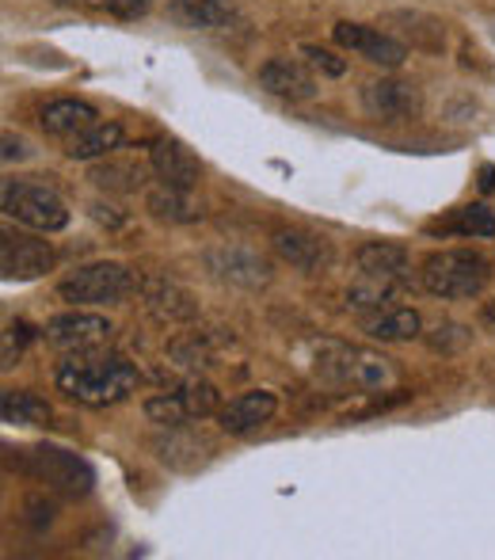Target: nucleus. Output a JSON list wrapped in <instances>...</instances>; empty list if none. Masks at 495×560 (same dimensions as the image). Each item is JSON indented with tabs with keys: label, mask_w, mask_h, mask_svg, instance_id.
Here are the masks:
<instances>
[{
	"label": "nucleus",
	"mask_w": 495,
	"mask_h": 560,
	"mask_svg": "<svg viewBox=\"0 0 495 560\" xmlns=\"http://www.w3.org/2000/svg\"><path fill=\"white\" fill-rule=\"evenodd\" d=\"M54 385H58V393H66L69 400H76V405L107 408L130 397L141 385V374L122 354L92 351V354H69L58 366V374H54Z\"/></svg>",
	"instance_id": "obj_1"
},
{
	"label": "nucleus",
	"mask_w": 495,
	"mask_h": 560,
	"mask_svg": "<svg viewBox=\"0 0 495 560\" xmlns=\"http://www.w3.org/2000/svg\"><path fill=\"white\" fill-rule=\"evenodd\" d=\"M313 374L325 385L355 393H389L400 385V366L389 354L358 343H335V339L313 343Z\"/></svg>",
	"instance_id": "obj_2"
},
{
	"label": "nucleus",
	"mask_w": 495,
	"mask_h": 560,
	"mask_svg": "<svg viewBox=\"0 0 495 560\" xmlns=\"http://www.w3.org/2000/svg\"><path fill=\"white\" fill-rule=\"evenodd\" d=\"M492 279V264L473 248H443L423 259L420 282L431 298L443 302H465V298L484 294Z\"/></svg>",
	"instance_id": "obj_3"
},
{
	"label": "nucleus",
	"mask_w": 495,
	"mask_h": 560,
	"mask_svg": "<svg viewBox=\"0 0 495 560\" xmlns=\"http://www.w3.org/2000/svg\"><path fill=\"white\" fill-rule=\"evenodd\" d=\"M138 275L126 264L115 259H99V264H84L69 271L58 282V298L69 305H119L138 290Z\"/></svg>",
	"instance_id": "obj_4"
},
{
	"label": "nucleus",
	"mask_w": 495,
	"mask_h": 560,
	"mask_svg": "<svg viewBox=\"0 0 495 560\" xmlns=\"http://www.w3.org/2000/svg\"><path fill=\"white\" fill-rule=\"evenodd\" d=\"M23 472L66 500H84L96 488V469L81 454L61 446H31L23 450Z\"/></svg>",
	"instance_id": "obj_5"
},
{
	"label": "nucleus",
	"mask_w": 495,
	"mask_h": 560,
	"mask_svg": "<svg viewBox=\"0 0 495 560\" xmlns=\"http://www.w3.org/2000/svg\"><path fill=\"white\" fill-rule=\"evenodd\" d=\"M0 207H4V218L20 222L23 229H35V233H61L69 225L66 199L54 187L31 184V179H4Z\"/></svg>",
	"instance_id": "obj_6"
},
{
	"label": "nucleus",
	"mask_w": 495,
	"mask_h": 560,
	"mask_svg": "<svg viewBox=\"0 0 495 560\" xmlns=\"http://www.w3.org/2000/svg\"><path fill=\"white\" fill-rule=\"evenodd\" d=\"M115 336V325L107 317L92 310H81L73 305L69 313H58V317L46 320L43 339L54 347V351H66V354H92V351H104Z\"/></svg>",
	"instance_id": "obj_7"
},
{
	"label": "nucleus",
	"mask_w": 495,
	"mask_h": 560,
	"mask_svg": "<svg viewBox=\"0 0 495 560\" xmlns=\"http://www.w3.org/2000/svg\"><path fill=\"white\" fill-rule=\"evenodd\" d=\"M332 38L340 50L355 54V58L370 61L377 69H400L408 61V46L400 43L392 31L370 27V23H355V20H340L332 27Z\"/></svg>",
	"instance_id": "obj_8"
},
{
	"label": "nucleus",
	"mask_w": 495,
	"mask_h": 560,
	"mask_svg": "<svg viewBox=\"0 0 495 560\" xmlns=\"http://www.w3.org/2000/svg\"><path fill=\"white\" fill-rule=\"evenodd\" d=\"M202 264L217 282H229L237 290H259L274 279L267 256H259L248 244H214V248L202 252Z\"/></svg>",
	"instance_id": "obj_9"
},
{
	"label": "nucleus",
	"mask_w": 495,
	"mask_h": 560,
	"mask_svg": "<svg viewBox=\"0 0 495 560\" xmlns=\"http://www.w3.org/2000/svg\"><path fill=\"white\" fill-rule=\"evenodd\" d=\"M271 252L290 264L294 271L302 275H320L332 267L335 259V248L325 233L317 229H305V225H274L271 229Z\"/></svg>",
	"instance_id": "obj_10"
},
{
	"label": "nucleus",
	"mask_w": 495,
	"mask_h": 560,
	"mask_svg": "<svg viewBox=\"0 0 495 560\" xmlns=\"http://www.w3.org/2000/svg\"><path fill=\"white\" fill-rule=\"evenodd\" d=\"M138 290L145 313L153 320H161V325H191V320H199V298L184 282L168 279V275H145L138 282Z\"/></svg>",
	"instance_id": "obj_11"
},
{
	"label": "nucleus",
	"mask_w": 495,
	"mask_h": 560,
	"mask_svg": "<svg viewBox=\"0 0 495 560\" xmlns=\"http://www.w3.org/2000/svg\"><path fill=\"white\" fill-rule=\"evenodd\" d=\"M363 112L374 122H408L423 112V92L400 77H377L363 84Z\"/></svg>",
	"instance_id": "obj_12"
},
{
	"label": "nucleus",
	"mask_w": 495,
	"mask_h": 560,
	"mask_svg": "<svg viewBox=\"0 0 495 560\" xmlns=\"http://www.w3.org/2000/svg\"><path fill=\"white\" fill-rule=\"evenodd\" d=\"M35 233V229H31ZM31 233H12L8 229L0 236V271L8 282H31L43 279L54 267V248L46 236H31Z\"/></svg>",
	"instance_id": "obj_13"
},
{
	"label": "nucleus",
	"mask_w": 495,
	"mask_h": 560,
	"mask_svg": "<svg viewBox=\"0 0 495 560\" xmlns=\"http://www.w3.org/2000/svg\"><path fill=\"white\" fill-rule=\"evenodd\" d=\"M149 168L161 184L168 187H184V191H195L202 184V161L172 133H161V138L149 141Z\"/></svg>",
	"instance_id": "obj_14"
},
{
	"label": "nucleus",
	"mask_w": 495,
	"mask_h": 560,
	"mask_svg": "<svg viewBox=\"0 0 495 560\" xmlns=\"http://www.w3.org/2000/svg\"><path fill=\"white\" fill-rule=\"evenodd\" d=\"M256 81L267 96L286 100V104H309V100H317V77L294 58H267L256 69Z\"/></svg>",
	"instance_id": "obj_15"
},
{
	"label": "nucleus",
	"mask_w": 495,
	"mask_h": 560,
	"mask_svg": "<svg viewBox=\"0 0 495 560\" xmlns=\"http://www.w3.org/2000/svg\"><path fill=\"white\" fill-rule=\"evenodd\" d=\"M274 412H279V397L271 389H248L217 408V428L225 435H251L256 428L271 423Z\"/></svg>",
	"instance_id": "obj_16"
},
{
	"label": "nucleus",
	"mask_w": 495,
	"mask_h": 560,
	"mask_svg": "<svg viewBox=\"0 0 495 560\" xmlns=\"http://www.w3.org/2000/svg\"><path fill=\"white\" fill-rule=\"evenodd\" d=\"M168 20L184 31H225L237 20V0H168Z\"/></svg>",
	"instance_id": "obj_17"
},
{
	"label": "nucleus",
	"mask_w": 495,
	"mask_h": 560,
	"mask_svg": "<svg viewBox=\"0 0 495 560\" xmlns=\"http://www.w3.org/2000/svg\"><path fill=\"white\" fill-rule=\"evenodd\" d=\"M153 454L156 462H164L168 469H179V472H191L207 462L210 446L202 435L195 431H184V428H164L161 435L153 439Z\"/></svg>",
	"instance_id": "obj_18"
},
{
	"label": "nucleus",
	"mask_w": 495,
	"mask_h": 560,
	"mask_svg": "<svg viewBox=\"0 0 495 560\" xmlns=\"http://www.w3.org/2000/svg\"><path fill=\"white\" fill-rule=\"evenodd\" d=\"M385 27H397L412 43V50H427V54L446 50V23L438 15L397 8V12H385Z\"/></svg>",
	"instance_id": "obj_19"
},
{
	"label": "nucleus",
	"mask_w": 495,
	"mask_h": 560,
	"mask_svg": "<svg viewBox=\"0 0 495 560\" xmlns=\"http://www.w3.org/2000/svg\"><path fill=\"white\" fill-rule=\"evenodd\" d=\"M355 264H358V271L370 275V279H389V282L408 279V271H412V256H408V248L397 241H366L363 248L355 252Z\"/></svg>",
	"instance_id": "obj_20"
},
{
	"label": "nucleus",
	"mask_w": 495,
	"mask_h": 560,
	"mask_svg": "<svg viewBox=\"0 0 495 560\" xmlns=\"http://www.w3.org/2000/svg\"><path fill=\"white\" fill-rule=\"evenodd\" d=\"M38 122L50 138H73V133L89 130L92 122H99V112L89 104V100H76V96H61L50 100V104L38 112Z\"/></svg>",
	"instance_id": "obj_21"
},
{
	"label": "nucleus",
	"mask_w": 495,
	"mask_h": 560,
	"mask_svg": "<svg viewBox=\"0 0 495 560\" xmlns=\"http://www.w3.org/2000/svg\"><path fill=\"white\" fill-rule=\"evenodd\" d=\"M145 210L156 218V222H168V225H195V222H202V202H195V195L184 191V187H168V184L149 187Z\"/></svg>",
	"instance_id": "obj_22"
},
{
	"label": "nucleus",
	"mask_w": 495,
	"mask_h": 560,
	"mask_svg": "<svg viewBox=\"0 0 495 560\" xmlns=\"http://www.w3.org/2000/svg\"><path fill=\"white\" fill-rule=\"evenodd\" d=\"M126 133L119 122H92L89 130L73 133L66 141V156L69 161H81V164H92V161H104L111 156L115 149H122Z\"/></svg>",
	"instance_id": "obj_23"
},
{
	"label": "nucleus",
	"mask_w": 495,
	"mask_h": 560,
	"mask_svg": "<svg viewBox=\"0 0 495 560\" xmlns=\"http://www.w3.org/2000/svg\"><path fill=\"white\" fill-rule=\"evenodd\" d=\"M153 168H145V164L138 161H111V156H104L99 164H92L89 179L99 187V191H115V195H133L145 187V176Z\"/></svg>",
	"instance_id": "obj_24"
},
{
	"label": "nucleus",
	"mask_w": 495,
	"mask_h": 560,
	"mask_svg": "<svg viewBox=\"0 0 495 560\" xmlns=\"http://www.w3.org/2000/svg\"><path fill=\"white\" fill-rule=\"evenodd\" d=\"M0 416H4V423H15V428H43V423H50L54 408L31 389H4Z\"/></svg>",
	"instance_id": "obj_25"
},
{
	"label": "nucleus",
	"mask_w": 495,
	"mask_h": 560,
	"mask_svg": "<svg viewBox=\"0 0 495 560\" xmlns=\"http://www.w3.org/2000/svg\"><path fill=\"white\" fill-rule=\"evenodd\" d=\"M366 336L381 343H404L423 336V317L415 310H385L381 317L366 320Z\"/></svg>",
	"instance_id": "obj_26"
},
{
	"label": "nucleus",
	"mask_w": 495,
	"mask_h": 560,
	"mask_svg": "<svg viewBox=\"0 0 495 560\" xmlns=\"http://www.w3.org/2000/svg\"><path fill=\"white\" fill-rule=\"evenodd\" d=\"M168 359H172V366L187 370V374H202V370L214 366V336H207V332L176 336L168 343Z\"/></svg>",
	"instance_id": "obj_27"
},
{
	"label": "nucleus",
	"mask_w": 495,
	"mask_h": 560,
	"mask_svg": "<svg viewBox=\"0 0 495 560\" xmlns=\"http://www.w3.org/2000/svg\"><path fill=\"white\" fill-rule=\"evenodd\" d=\"M176 393L187 408V420H207V416H217V408H222V393H217L210 382H202L199 374L187 377Z\"/></svg>",
	"instance_id": "obj_28"
},
{
	"label": "nucleus",
	"mask_w": 495,
	"mask_h": 560,
	"mask_svg": "<svg viewBox=\"0 0 495 560\" xmlns=\"http://www.w3.org/2000/svg\"><path fill=\"white\" fill-rule=\"evenodd\" d=\"M392 298H397V282L370 279V275H363V282H355V287L347 290V305L355 313H377V310H385Z\"/></svg>",
	"instance_id": "obj_29"
},
{
	"label": "nucleus",
	"mask_w": 495,
	"mask_h": 560,
	"mask_svg": "<svg viewBox=\"0 0 495 560\" xmlns=\"http://www.w3.org/2000/svg\"><path fill=\"white\" fill-rule=\"evenodd\" d=\"M141 412H145V420L156 423V428H184L187 423V408H184V400H179L176 389L149 397L145 405H141Z\"/></svg>",
	"instance_id": "obj_30"
},
{
	"label": "nucleus",
	"mask_w": 495,
	"mask_h": 560,
	"mask_svg": "<svg viewBox=\"0 0 495 560\" xmlns=\"http://www.w3.org/2000/svg\"><path fill=\"white\" fill-rule=\"evenodd\" d=\"M469 343H473V332L465 325H458V320H443V325H435L427 332V347L438 354H461Z\"/></svg>",
	"instance_id": "obj_31"
},
{
	"label": "nucleus",
	"mask_w": 495,
	"mask_h": 560,
	"mask_svg": "<svg viewBox=\"0 0 495 560\" xmlns=\"http://www.w3.org/2000/svg\"><path fill=\"white\" fill-rule=\"evenodd\" d=\"M453 229L465 236H481V241H492L495 236V214L484 202H473V207H461L458 210V222H453Z\"/></svg>",
	"instance_id": "obj_32"
},
{
	"label": "nucleus",
	"mask_w": 495,
	"mask_h": 560,
	"mask_svg": "<svg viewBox=\"0 0 495 560\" xmlns=\"http://www.w3.org/2000/svg\"><path fill=\"white\" fill-rule=\"evenodd\" d=\"M302 58L309 61V66L317 69L320 77H343V73H347V58H340V54L328 50V46L305 43L302 46Z\"/></svg>",
	"instance_id": "obj_33"
},
{
	"label": "nucleus",
	"mask_w": 495,
	"mask_h": 560,
	"mask_svg": "<svg viewBox=\"0 0 495 560\" xmlns=\"http://www.w3.org/2000/svg\"><path fill=\"white\" fill-rule=\"evenodd\" d=\"M99 8H104L107 15H115V20H141V15L153 12V0H96Z\"/></svg>",
	"instance_id": "obj_34"
},
{
	"label": "nucleus",
	"mask_w": 495,
	"mask_h": 560,
	"mask_svg": "<svg viewBox=\"0 0 495 560\" xmlns=\"http://www.w3.org/2000/svg\"><path fill=\"white\" fill-rule=\"evenodd\" d=\"M27 339H31V328L23 325V320L8 325V328H4V362H0V366L12 370V366H15V359L23 354V347H27Z\"/></svg>",
	"instance_id": "obj_35"
},
{
	"label": "nucleus",
	"mask_w": 495,
	"mask_h": 560,
	"mask_svg": "<svg viewBox=\"0 0 495 560\" xmlns=\"http://www.w3.org/2000/svg\"><path fill=\"white\" fill-rule=\"evenodd\" d=\"M23 511H27V523L31 526H50L54 515H58V511H54V503L46 500V495H31V500L23 503Z\"/></svg>",
	"instance_id": "obj_36"
},
{
	"label": "nucleus",
	"mask_w": 495,
	"mask_h": 560,
	"mask_svg": "<svg viewBox=\"0 0 495 560\" xmlns=\"http://www.w3.org/2000/svg\"><path fill=\"white\" fill-rule=\"evenodd\" d=\"M4 164H15V161H27L31 156V145L20 138V133H12V130H4Z\"/></svg>",
	"instance_id": "obj_37"
},
{
	"label": "nucleus",
	"mask_w": 495,
	"mask_h": 560,
	"mask_svg": "<svg viewBox=\"0 0 495 560\" xmlns=\"http://www.w3.org/2000/svg\"><path fill=\"white\" fill-rule=\"evenodd\" d=\"M92 218H96L99 225H111V229L126 222L122 214H115V207H104V202H96V207H92Z\"/></svg>",
	"instance_id": "obj_38"
},
{
	"label": "nucleus",
	"mask_w": 495,
	"mask_h": 560,
	"mask_svg": "<svg viewBox=\"0 0 495 560\" xmlns=\"http://www.w3.org/2000/svg\"><path fill=\"white\" fill-rule=\"evenodd\" d=\"M481 320H484V325H488L492 332H495V298H488V302H484V310H481Z\"/></svg>",
	"instance_id": "obj_39"
},
{
	"label": "nucleus",
	"mask_w": 495,
	"mask_h": 560,
	"mask_svg": "<svg viewBox=\"0 0 495 560\" xmlns=\"http://www.w3.org/2000/svg\"><path fill=\"white\" fill-rule=\"evenodd\" d=\"M481 187H484V191H492V187H495V168L481 172Z\"/></svg>",
	"instance_id": "obj_40"
},
{
	"label": "nucleus",
	"mask_w": 495,
	"mask_h": 560,
	"mask_svg": "<svg viewBox=\"0 0 495 560\" xmlns=\"http://www.w3.org/2000/svg\"><path fill=\"white\" fill-rule=\"evenodd\" d=\"M54 4H69V0H54Z\"/></svg>",
	"instance_id": "obj_41"
}]
</instances>
